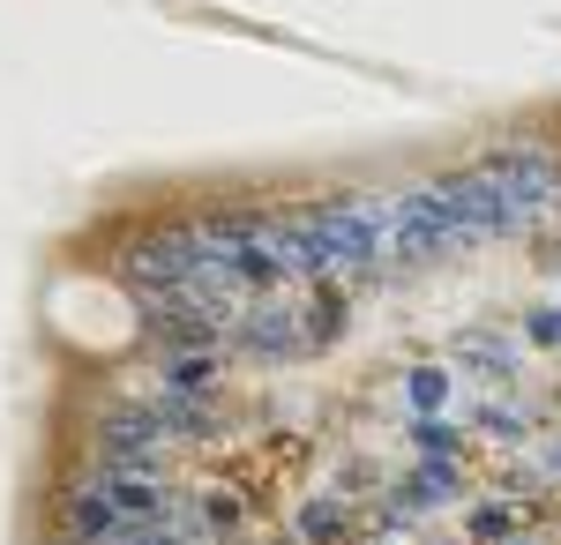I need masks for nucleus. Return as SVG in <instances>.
Instances as JSON below:
<instances>
[{"mask_svg": "<svg viewBox=\"0 0 561 545\" xmlns=\"http://www.w3.org/2000/svg\"><path fill=\"white\" fill-rule=\"evenodd\" d=\"M90 456L135 463V471H158V463L173 456V433L158 426V411H150V404H113V411L98 419V433H90Z\"/></svg>", "mask_w": 561, "mask_h": 545, "instance_id": "f257e3e1", "label": "nucleus"}, {"mask_svg": "<svg viewBox=\"0 0 561 545\" xmlns=\"http://www.w3.org/2000/svg\"><path fill=\"white\" fill-rule=\"evenodd\" d=\"M345 523H352V515H345V508H337V501H314V508H307V515H300V531H307V538H337Z\"/></svg>", "mask_w": 561, "mask_h": 545, "instance_id": "f03ea898", "label": "nucleus"}]
</instances>
